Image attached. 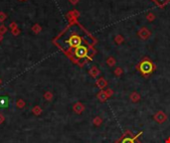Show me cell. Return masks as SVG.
<instances>
[{
  "label": "cell",
  "mask_w": 170,
  "mask_h": 143,
  "mask_svg": "<svg viewBox=\"0 0 170 143\" xmlns=\"http://www.w3.org/2000/svg\"><path fill=\"white\" fill-rule=\"evenodd\" d=\"M103 121H104V120H103V118L101 117V116H96V117L94 118V119H93V124H94L95 126H101L103 124Z\"/></svg>",
  "instance_id": "9a60e30c"
},
{
  "label": "cell",
  "mask_w": 170,
  "mask_h": 143,
  "mask_svg": "<svg viewBox=\"0 0 170 143\" xmlns=\"http://www.w3.org/2000/svg\"><path fill=\"white\" fill-rule=\"evenodd\" d=\"M106 94H108V98H112V96H113V90H112V88H106Z\"/></svg>",
  "instance_id": "d4e9b609"
},
{
  "label": "cell",
  "mask_w": 170,
  "mask_h": 143,
  "mask_svg": "<svg viewBox=\"0 0 170 143\" xmlns=\"http://www.w3.org/2000/svg\"><path fill=\"white\" fill-rule=\"evenodd\" d=\"M152 1H153V0H152Z\"/></svg>",
  "instance_id": "d6a6232c"
},
{
  "label": "cell",
  "mask_w": 170,
  "mask_h": 143,
  "mask_svg": "<svg viewBox=\"0 0 170 143\" xmlns=\"http://www.w3.org/2000/svg\"><path fill=\"white\" fill-rule=\"evenodd\" d=\"M68 46L70 47V49H76L79 46L82 45V38L78 35V34H72L69 37V39L67 40Z\"/></svg>",
  "instance_id": "277c9868"
},
{
  "label": "cell",
  "mask_w": 170,
  "mask_h": 143,
  "mask_svg": "<svg viewBox=\"0 0 170 143\" xmlns=\"http://www.w3.org/2000/svg\"><path fill=\"white\" fill-rule=\"evenodd\" d=\"M1 84H2V80L0 78V86H1Z\"/></svg>",
  "instance_id": "1f68e13d"
},
{
  "label": "cell",
  "mask_w": 170,
  "mask_h": 143,
  "mask_svg": "<svg viewBox=\"0 0 170 143\" xmlns=\"http://www.w3.org/2000/svg\"><path fill=\"white\" fill-rule=\"evenodd\" d=\"M123 41H124V38H123V36L122 35H116L114 37V42L117 44V45H120V44H122L123 43Z\"/></svg>",
  "instance_id": "ac0fdd59"
},
{
  "label": "cell",
  "mask_w": 170,
  "mask_h": 143,
  "mask_svg": "<svg viewBox=\"0 0 170 143\" xmlns=\"http://www.w3.org/2000/svg\"><path fill=\"white\" fill-rule=\"evenodd\" d=\"M8 102H9V100L6 96H0V107H7Z\"/></svg>",
  "instance_id": "4fadbf2b"
},
{
  "label": "cell",
  "mask_w": 170,
  "mask_h": 143,
  "mask_svg": "<svg viewBox=\"0 0 170 143\" xmlns=\"http://www.w3.org/2000/svg\"><path fill=\"white\" fill-rule=\"evenodd\" d=\"M70 1L71 4H73V5H76V4L79 3V0H69Z\"/></svg>",
  "instance_id": "f1b7e54d"
},
{
  "label": "cell",
  "mask_w": 170,
  "mask_h": 143,
  "mask_svg": "<svg viewBox=\"0 0 170 143\" xmlns=\"http://www.w3.org/2000/svg\"><path fill=\"white\" fill-rule=\"evenodd\" d=\"M5 33H7V27L5 25H0V34L4 35Z\"/></svg>",
  "instance_id": "cb8c5ba5"
},
{
  "label": "cell",
  "mask_w": 170,
  "mask_h": 143,
  "mask_svg": "<svg viewBox=\"0 0 170 143\" xmlns=\"http://www.w3.org/2000/svg\"><path fill=\"white\" fill-rule=\"evenodd\" d=\"M9 28H10V30H14V29H16V28H18V25L15 23V22H12V23H10V25H9Z\"/></svg>",
  "instance_id": "4316f807"
},
{
  "label": "cell",
  "mask_w": 170,
  "mask_h": 143,
  "mask_svg": "<svg viewBox=\"0 0 170 143\" xmlns=\"http://www.w3.org/2000/svg\"><path fill=\"white\" fill-rule=\"evenodd\" d=\"M42 107L41 106H39V105H35L33 108H32V112H33V114L34 115H36V116H39V115H41V113H42Z\"/></svg>",
  "instance_id": "5bb4252c"
},
{
  "label": "cell",
  "mask_w": 170,
  "mask_h": 143,
  "mask_svg": "<svg viewBox=\"0 0 170 143\" xmlns=\"http://www.w3.org/2000/svg\"><path fill=\"white\" fill-rule=\"evenodd\" d=\"M25 101H24L22 98H19V100L16 101V106H17L18 108H23L24 106H25Z\"/></svg>",
  "instance_id": "44dd1931"
},
{
  "label": "cell",
  "mask_w": 170,
  "mask_h": 143,
  "mask_svg": "<svg viewBox=\"0 0 170 143\" xmlns=\"http://www.w3.org/2000/svg\"><path fill=\"white\" fill-rule=\"evenodd\" d=\"M136 70L140 72V74L144 78H148L153 72L156 70V65L151 61L149 58L144 57L136 65Z\"/></svg>",
  "instance_id": "6da1fadb"
},
{
  "label": "cell",
  "mask_w": 170,
  "mask_h": 143,
  "mask_svg": "<svg viewBox=\"0 0 170 143\" xmlns=\"http://www.w3.org/2000/svg\"><path fill=\"white\" fill-rule=\"evenodd\" d=\"M108 80H106L105 78H99L98 80H96V86H98L100 90H105V88L108 86Z\"/></svg>",
  "instance_id": "52a82bcc"
},
{
  "label": "cell",
  "mask_w": 170,
  "mask_h": 143,
  "mask_svg": "<svg viewBox=\"0 0 170 143\" xmlns=\"http://www.w3.org/2000/svg\"><path fill=\"white\" fill-rule=\"evenodd\" d=\"M140 134H142V132H140V133L137 134V135L133 136L132 132L129 131V130H126V131L122 134V136L119 137L114 143H141L140 141H135Z\"/></svg>",
  "instance_id": "3957f363"
},
{
  "label": "cell",
  "mask_w": 170,
  "mask_h": 143,
  "mask_svg": "<svg viewBox=\"0 0 170 143\" xmlns=\"http://www.w3.org/2000/svg\"><path fill=\"white\" fill-rule=\"evenodd\" d=\"M6 19H7V15H6V13L0 11V22L2 23V22H4Z\"/></svg>",
  "instance_id": "603a6c76"
},
{
  "label": "cell",
  "mask_w": 170,
  "mask_h": 143,
  "mask_svg": "<svg viewBox=\"0 0 170 143\" xmlns=\"http://www.w3.org/2000/svg\"><path fill=\"white\" fill-rule=\"evenodd\" d=\"M154 19H155V15H154V14H153L152 12H148V13H147V15H146V20H147V21L152 22Z\"/></svg>",
  "instance_id": "7402d4cb"
},
{
  "label": "cell",
  "mask_w": 170,
  "mask_h": 143,
  "mask_svg": "<svg viewBox=\"0 0 170 143\" xmlns=\"http://www.w3.org/2000/svg\"><path fill=\"white\" fill-rule=\"evenodd\" d=\"M113 74H114V76H120L121 74H123V70H122V68H120V67L115 68L114 71H113Z\"/></svg>",
  "instance_id": "ffe728a7"
},
{
  "label": "cell",
  "mask_w": 170,
  "mask_h": 143,
  "mask_svg": "<svg viewBox=\"0 0 170 143\" xmlns=\"http://www.w3.org/2000/svg\"><path fill=\"white\" fill-rule=\"evenodd\" d=\"M85 108H86V107H85V105L81 101L76 102V103L73 105V110H74V112H75V113H77V114L83 113V111L85 110Z\"/></svg>",
  "instance_id": "ba28073f"
},
{
  "label": "cell",
  "mask_w": 170,
  "mask_h": 143,
  "mask_svg": "<svg viewBox=\"0 0 170 143\" xmlns=\"http://www.w3.org/2000/svg\"><path fill=\"white\" fill-rule=\"evenodd\" d=\"M154 3L158 6L159 8H163L170 2V0H153Z\"/></svg>",
  "instance_id": "7c38bea8"
},
{
  "label": "cell",
  "mask_w": 170,
  "mask_h": 143,
  "mask_svg": "<svg viewBox=\"0 0 170 143\" xmlns=\"http://www.w3.org/2000/svg\"><path fill=\"white\" fill-rule=\"evenodd\" d=\"M89 74H90V76H92V78H97L101 74V71H100V69H99L98 67H96V66H93V67L89 70Z\"/></svg>",
  "instance_id": "9c48e42d"
},
{
  "label": "cell",
  "mask_w": 170,
  "mask_h": 143,
  "mask_svg": "<svg viewBox=\"0 0 170 143\" xmlns=\"http://www.w3.org/2000/svg\"><path fill=\"white\" fill-rule=\"evenodd\" d=\"M88 53H89V49L86 46H79L78 48L74 49V56L77 58V64H79L80 66H84L86 64V61H84L85 58H88Z\"/></svg>",
  "instance_id": "7a4b0ae2"
},
{
  "label": "cell",
  "mask_w": 170,
  "mask_h": 143,
  "mask_svg": "<svg viewBox=\"0 0 170 143\" xmlns=\"http://www.w3.org/2000/svg\"><path fill=\"white\" fill-rule=\"evenodd\" d=\"M129 100L132 102H138L141 100V96L140 94H138L137 92H132L129 94Z\"/></svg>",
  "instance_id": "8fae6325"
},
{
  "label": "cell",
  "mask_w": 170,
  "mask_h": 143,
  "mask_svg": "<svg viewBox=\"0 0 170 143\" xmlns=\"http://www.w3.org/2000/svg\"><path fill=\"white\" fill-rule=\"evenodd\" d=\"M11 33H12V35H13V36H18L20 34V29H19V28H16V29L12 30Z\"/></svg>",
  "instance_id": "484cf974"
},
{
  "label": "cell",
  "mask_w": 170,
  "mask_h": 143,
  "mask_svg": "<svg viewBox=\"0 0 170 143\" xmlns=\"http://www.w3.org/2000/svg\"><path fill=\"white\" fill-rule=\"evenodd\" d=\"M54 96H53V92H46L45 94H44V98H45L46 100H48V101H51L52 100H53Z\"/></svg>",
  "instance_id": "d6986e66"
},
{
  "label": "cell",
  "mask_w": 170,
  "mask_h": 143,
  "mask_svg": "<svg viewBox=\"0 0 170 143\" xmlns=\"http://www.w3.org/2000/svg\"><path fill=\"white\" fill-rule=\"evenodd\" d=\"M137 36L140 38L142 41H145V40H148L151 36V32L149 29H147L146 27H141L140 29L137 32Z\"/></svg>",
  "instance_id": "8992f818"
},
{
  "label": "cell",
  "mask_w": 170,
  "mask_h": 143,
  "mask_svg": "<svg viewBox=\"0 0 170 143\" xmlns=\"http://www.w3.org/2000/svg\"><path fill=\"white\" fill-rule=\"evenodd\" d=\"M153 119H154L158 124H162V123H164V122L167 121L168 116H167V114L165 113L164 111H162V110H158V111L153 115Z\"/></svg>",
  "instance_id": "5b68a950"
},
{
  "label": "cell",
  "mask_w": 170,
  "mask_h": 143,
  "mask_svg": "<svg viewBox=\"0 0 170 143\" xmlns=\"http://www.w3.org/2000/svg\"><path fill=\"white\" fill-rule=\"evenodd\" d=\"M4 121H5V116L2 112H0V124H2Z\"/></svg>",
  "instance_id": "83f0119b"
},
{
  "label": "cell",
  "mask_w": 170,
  "mask_h": 143,
  "mask_svg": "<svg viewBox=\"0 0 170 143\" xmlns=\"http://www.w3.org/2000/svg\"><path fill=\"white\" fill-rule=\"evenodd\" d=\"M2 40H3V35H1V34H0V43L2 42Z\"/></svg>",
  "instance_id": "f546056e"
},
{
  "label": "cell",
  "mask_w": 170,
  "mask_h": 143,
  "mask_svg": "<svg viewBox=\"0 0 170 143\" xmlns=\"http://www.w3.org/2000/svg\"><path fill=\"white\" fill-rule=\"evenodd\" d=\"M106 64H108V67H113V66L116 64V60H115L113 57H112V56H110V57L106 60Z\"/></svg>",
  "instance_id": "2e32d148"
},
{
  "label": "cell",
  "mask_w": 170,
  "mask_h": 143,
  "mask_svg": "<svg viewBox=\"0 0 170 143\" xmlns=\"http://www.w3.org/2000/svg\"><path fill=\"white\" fill-rule=\"evenodd\" d=\"M97 98H98V100L102 102L106 101V100H108V98H110L108 96V94H106V92L105 90H101V92H98V94H97Z\"/></svg>",
  "instance_id": "30bf717a"
},
{
  "label": "cell",
  "mask_w": 170,
  "mask_h": 143,
  "mask_svg": "<svg viewBox=\"0 0 170 143\" xmlns=\"http://www.w3.org/2000/svg\"><path fill=\"white\" fill-rule=\"evenodd\" d=\"M165 143H170V137H168L166 140H165Z\"/></svg>",
  "instance_id": "4dcf8cb0"
},
{
  "label": "cell",
  "mask_w": 170,
  "mask_h": 143,
  "mask_svg": "<svg viewBox=\"0 0 170 143\" xmlns=\"http://www.w3.org/2000/svg\"><path fill=\"white\" fill-rule=\"evenodd\" d=\"M31 30H32V32H34L35 34H39L40 32L42 31V27L38 23H36V24H34V25L32 26Z\"/></svg>",
  "instance_id": "e0dca14e"
}]
</instances>
